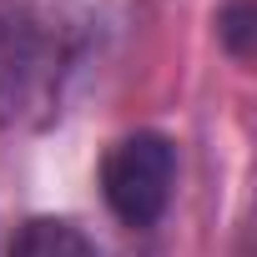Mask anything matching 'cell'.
<instances>
[{"mask_svg": "<svg viewBox=\"0 0 257 257\" xmlns=\"http://www.w3.org/2000/svg\"><path fill=\"white\" fill-rule=\"evenodd\" d=\"M177 187V147L157 132H137L121 137L106 162H101V192L106 207L126 222V227H152Z\"/></svg>", "mask_w": 257, "mask_h": 257, "instance_id": "6da1fadb", "label": "cell"}, {"mask_svg": "<svg viewBox=\"0 0 257 257\" xmlns=\"http://www.w3.org/2000/svg\"><path fill=\"white\" fill-rule=\"evenodd\" d=\"M222 36L232 41V51H237V36H247V0H232L227 6V16H222ZM242 56V51H237Z\"/></svg>", "mask_w": 257, "mask_h": 257, "instance_id": "277c9868", "label": "cell"}, {"mask_svg": "<svg viewBox=\"0 0 257 257\" xmlns=\"http://www.w3.org/2000/svg\"><path fill=\"white\" fill-rule=\"evenodd\" d=\"M26 61H31V46H26V31H21V21L0 6V101H6L16 86H21V76H26Z\"/></svg>", "mask_w": 257, "mask_h": 257, "instance_id": "3957f363", "label": "cell"}, {"mask_svg": "<svg viewBox=\"0 0 257 257\" xmlns=\"http://www.w3.org/2000/svg\"><path fill=\"white\" fill-rule=\"evenodd\" d=\"M11 257H101V252H96V242L76 222H66V217H31L16 232Z\"/></svg>", "mask_w": 257, "mask_h": 257, "instance_id": "7a4b0ae2", "label": "cell"}]
</instances>
